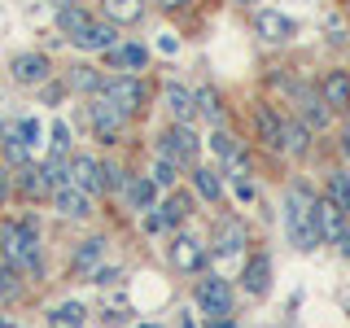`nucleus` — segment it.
<instances>
[{
  "label": "nucleus",
  "instance_id": "f257e3e1",
  "mask_svg": "<svg viewBox=\"0 0 350 328\" xmlns=\"http://www.w3.org/2000/svg\"><path fill=\"white\" fill-rule=\"evenodd\" d=\"M0 254L27 276H44V241H40L36 219H9L0 228Z\"/></svg>",
  "mask_w": 350,
  "mask_h": 328
},
{
  "label": "nucleus",
  "instance_id": "f03ea898",
  "mask_svg": "<svg viewBox=\"0 0 350 328\" xmlns=\"http://www.w3.org/2000/svg\"><path fill=\"white\" fill-rule=\"evenodd\" d=\"M315 189H306V184H289V193H284V232L298 249H315L324 245L320 241V228H315Z\"/></svg>",
  "mask_w": 350,
  "mask_h": 328
},
{
  "label": "nucleus",
  "instance_id": "7ed1b4c3",
  "mask_svg": "<svg viewBox=\"0 0 350 328\" xmlns=\"http://www.w3.org/2000/svg\"><path fill=\"white\" fill-rule=\"evenodd\" d=\"M101 96H109V101L123 109L127 118H136L140 109L149 105V83H145V79H136V74H105Z\"/></svg>",
  "mask_w": 350,
  "mask_h": 328
},
{
  "label": "nucleus",
  "instance_id": "20e7f679",
  "mask_svg": "<svg viewBox=\"0 0 350 328\" xmlns=\"http://www.w3.org/2000/svg\"><path fill=\"white\" fill-rule=\"evenodd\" d=\"M88 123H92V131H96V140H101V145H114V140L127 131L131 118H127L114 101H109V96L96 92L92 101H88Z\"/></svg>",
  "mask_w": 350,
  "mask_h": 328
},
{
  "label": "nucleus",
  "instance_id": "39448f33",
  "mask_svg": "<svg viewBox=\"0 0 350 328\" xmlns=\"http://www.w3.org/2000/svg\"><path fill=\"white\" fill-rule=\"evenodd\" d=\"M289 101H293V114L302 118L311 131H324V127H333V109L324 105V96H320V87L315 83H293V92H289Z\"/></svg>",
  "mask_w": 350,
  "mask_h": 328
},
{
  "label": "nucleus",
  "instance_id": "423d86ee",
  "mask_svg": "<svg viewBox=\"0 0 350 328\" xmlns=\"http://www.w3.org/2000/svg\"><path fill=\"white\" fill-rule=\"evenodd\" d=\"M197 149H202V140H197V131L189 127V123H175V127H167L162 131V140H158V149L153 153H162V158H171L175 167H193L197 162Z\"/></svg>",
  "mask_w": 350,
  "mask_h": 328
},
{
  "label": "nucleus",
  "instance_id": "0eeeda50",
  "mask_svg": "<svg viewBox=\"0 0 350 328\" xmlns=\"http://www.w3.org/2000/svg\"><path fill=\"white\" fill-rule=\"evenodd\" d=\"M193 298L211 320H228V315H232V284L224 276H202L197 289H193Z\"/></svg>",
  "mask_w": 350,
  "mask_h": 328
},
{
  "label": "nucleus",
  "instance_id": "6e6552de",
  "mask_svg": "<svg viewBox=\"0 0 350 328\" xmlns=\"http://www.w3.org/2000/svg\"><path fill=\"white\" fill-rule=\"evenodd\" d=\"M9 74L22 87H44L53 79V62H49V53H14L9 57Z\"/></svg>",
  "mask_w": 350,
  "mask_h": 328
},
{
  "label": "nucleus",
  "instance_id": "1a4fd4ad",
  "mask_svg": "<svg viewBox=\"0 0 350 328\" xmlns=\"http://www.w3.org/2000/svg\"><path fill=\"white\" fill-rule=\"evenodd\" d=\"M254 36L267 40V44H289L298 36V22L289 14H280V9H258L254 14Z\"/></svg>",
  "mask_w": 350,
  "mask_h": 328
},
{
  "label": "nucleus",
  "instance_id": "9d476101",
  "mask_svg": "<svg viewBox=\"0 0 350 328\" xmlns=\"http://www.w3.org/2000/svg\"><path fill=\"white\" fill-rule=\"evenodd\" d=\"M254 131H258V140H262V149H271V153H280L284 145V114L276 105H267V101H258L254 105Z\"/></svg>",
  "mask_w": 350,
  "mask_h": 328
},
{
  "label": "nucleus",
  "instance_id": "9b49d317",
  "mask_svg": "<svg viewBox=\"0 0 350 328\" xmlns=\"http://www.w3.org/2000/svg\"><path fill=\"white\" fill-rule=\"evenodd\" d=\"M250 245V228L241 223V219H219L215 223V254L219 258H232V254H241V249Z\"/></svg>",
  "mask_w": 350,
  "mask_h": 328
},
{
  "label": "nucleus",
  "instance_id": "f8f14e48",
  "mask_svg": "<svg viewBox=\"0 0 350 328\" xmlns=\"http://www.w3.org/2000/svg\"><path fill=\"white\" fill-rule=\"evenodd\" d=\"M315 87H320L324 105L333 109V114H346L350 109V70H324Z\"/></svg>",
  "mask_w": 350,
  "mask_h": 328
},
{
  "label": "nucleus",
  "instance_id": "ddd939ff",
  "mask_svg": "<svg viewBox=\"0 0 350 328\" xmlns=\"http://www.w3.org/2000/svg\"><path fill=\"white\" fill-rule=\"evenodd\" d=\"M162 105H167V114L175 118V123H193L197 118V96H193V87H184V83H167L162 87Z\"/></svg>",
  "mask_w": 350,
  "mask_h": 328
},
{
  "label": "nucleus",
  "instance_id": "4468645a",
  "mask_svg": "<svg viewBox=\"0 0 350 328\" xmlns=\"http://www.w3.org/2000/svg\"><path fill=\"white\" fill-rule=\"evenodd\" d=\"M206 258H211V254L202 249V241H197V236H184L180 232V236L171 241V262L180 271H197V276H202V271H206Z\"/></svg>",
  "mask_w": 350,
  "mask_h": 328
},
{
  "label": "nucleus",
  "instance_id": "2eb2a0df",
  "mask_svg": "<svg viewBox=\"0 0 350 328\" xmlns=\"http://www.w3.org/2000/svg\"><path fill=\"white\" fill-rule=\"evenodd\" d=\"M70 184L75 189H83V193H105V171H101V162L96 158H88V153H79V158H70Z\"/></svg>",
  "mask_w": 350,
  "mask_h": 328
},
{
  "label": "nucleus",
  "instance_id": "dca6fc26",
  "mask_svg": "<svg viewBox=\"0 0 350 328\" xmlns=\"http://www.w3.org/2000/svg\"><path fill=\"white\" fill-rule=\"evenodd\" d=\"M53 210L66 215V219H88L92 215V193L75 189V184H62V189L53 193Z\"/></svg>",
  "mask_w": 350,
  "mask_h": 328
},
{
  "label": "nucleus",
  "instance_id": "f3484780",
  "mask_svg": "<svg viewBox=\"0 0 350 328\" xmlns=\"http://www.w3.org/2000/svg\"><path fill=\"white\" fill-rule=\"evenodd\" d=\"M70 44H75L79 53H109V49L118 44V27H114V22H96V18H92V27H88L83 36H75Z\"/></svg>",
  "mask_w": 350,
  "mask_h": 328
},
{
  "label": "nucleus",
  "instance_id": "a211bd4d",
  "mask_svg": "<svg viewBox=\"0 0 350 328\" xmlns=\"http://www.w3.org/2000/svg\"><path fill=\"white\" fill-rule=\"evenodd\" d=\"M346 223H350V215L342 210V206H333L328 197H320V202H315V228H320V241H328V245H333V241L342 236Z\"/></svg>",
  "mask_w": 350,
  "mask_h": 328
},
{
  "label": "nucleus",
  "instance_id": "6ab92c4d",
  "mask_svg": "<svg viewBox=\"0 0 350 328\" xmlns=\"http://www.w3.org/2000/svg\"><path fill=\"white\" fill-rule=\"evenodd\" d=\"M241 289H245L250 298H262V293L271 289V258L267 254H254L245 262V271H241Z\"/></svg>",
  "mask_w": 350,
  "mask_h": 328
},
{
  "label": "nucleus",
  "instance_id": "aec40b11",
  "mask_svg": "<svg viewBox=\"0 0 350 328\" xmlns=\"http://www.w3.org/2000/svg\"><path fill=\"white\" fill-rule=\"evenodd\" d=\"M311 136H315V131L306 127L298 114H284V145H280V153H289V158H306V153H311Z\"/></svg>",
  "mask_w": 350,
  "mask_h": 328
},
{
  "label": "nucleus",
  "instance_id": "412c9836",
  "mask_svg": "<svg viewBox=\"0 0 350 328\" xmlns=\"http://www.w3.org/2000/svg\"><path fill=\"white\" fill-rule=\"evenodd\" d=\"M127 202H131V210H140V215H149V210H158V184L149 180V175H131V184H127Z\"/></svg>",
  "mask_w": 350,
  "mask_h": 328
},
{
  "label": "nucleus",
  "instance_id": "4be33fe9",
  "mask_svg": "<svg viewBox=\"0 0 350 328\" xmlns=\"http://www.w3.org/2000/svg\"><path fill=\"white\" fill-rule=\"evenodd\" d=\"M105 5V22L114 27H131V22L145 18V0H101Z\"/></svg>",
  "mask_w": 350,
  "mask_h": 328
},
{
  "label": "nucleus",
  "instance_id": "5701e85b",
  "mask_svg": "<svg viewBox=\"0 0 350 328\" xmlns=\"http://www.w3.org/2000/svg\"><path fill=\"white\" fill-rule=\"evenodd\" d=\"M109 62H114V70L131 74L149 62V49H140V44H114V49H109Z\"/></svg>",
  "mask_w": 350,
  "mask_h": 328
},
{
  "label": "nucleus",
  "instance_id": "b1692460",
  "mask_svg": "<svg viewBox=\"0 0 350 328\" xmlns=\"http://www.w3.org/2000/svg\"><path fill=\"white\" fill-rule=\"evenodd\" d=\"M57 27H62L66 40H75V36H83V31L92 27V14H88L83 5H66V9H57Z\"/></svg>",
  "mask_w": 350,
  "mask_h": 328
},
{
  "label": "nucleus",
  "instance_id": "393cba45",
  "mask_svg": "<svg viewBox=\"0 0 350 328\" xmlns=\"http://www.w3.org/2000/svg\"><path fill=\"white\" fill-rule=\"evenodd\" d=\"M193 184H197V197H202V202H211V206L224 202V180H219V171L193 167Z\"/></svg>",
  "mask_w": 350,
  "mask_h": 328
},
{
  "label": "nucleus",
  "instance_id": "a878e982",
  "mask_svg": "<svg viewBox=\"0 0 350 328\" xmlns=\"http://www.w3.org/2000/svg\"><path fill=\"white\" fill-rule=\"evenodd\" d=\"M324 197H328L333 206H342V210L350 215V171H346V167L328 171V180H324Z\"/></svg>",
  "mask_w": 350,
  "mask_h": 328
},
{
  "label": "nucleus",
  "instance_id": "bb28decb",
  "mask_svg": "<svg viewBox=\"0 0 350 328\" xmlns=\"http://www.w3.org/2000/svg\"><path fill=\"white\" fill-rule=\"evenodd\" d=\"M206 145H211V153H215V158H219V167H228V162H232L237 153L245 149V145H241V140L232 136V131H224V127H215L211 136H206Z\"/></svg>",
  "mask_w": 350,
  "mask_h": 328
},
{
  "label": "nucleus",
  "instance_id": "cd10ccee",
  "mask_svg": "<svg viewBox=\"0 0 350 328\" xmlns=\"http://www.w3.org/2000/svg\"><path fill=\"white\" fill-rule=\"evenodd\" d=\"M18 189L31 197V202H40V197H53V180L44 175V167H27L18 175Z\"/></svg>",
  "mask_w": 350,
  "mask_h": 328
},
{
  "label": "nucleus",
  "instance_id": "c85d7f7f",
  "mask_svg": "<svg viewBox=\"0 0 350 328\" xmlns=\"http://www.w3.org/2000/svg\"><path fill=\"white\" fill-rule=\"evenodd\" d=\"M193 96H197V114H202L206 123H211V127L224 123V96H219L215 87H197Z\"/></svg>",
  "mask_w": 350,
  "mask_h": 328
},
{
  "label": "nucleus",
  "instance_id": "c756f323",
  "mask_svg": "<svg viewBox=\"0 0 350 328\" xmlns=\"http://www.w3.org/2000/svg\"><path fill=\"white\" fill-rule=\"evenodd\" d=\"M66 83H70L75 92H88V96H96V92L105 87V74L96 70V66H75V70H70V79H66Z\"/></svg>",
  "mask_w": 350,
  "mask_h": 328
},
{
  "label": "nucleus",
  "instance_id": "7c9ffc66",
  "mask_svg": "<svg viewBox=\"0 0 350 328\" xmlns=\"http://www.w3.org/2000/svg\"><path fill=\"white\" fill-rule=\"evenodd\" d=\"M101 254H105V236H88L79 249H75V271H96V262H101Z\"/></svg>",
  "mask_w": 350,
  "mask_h": 328
},
{
  "label": "nucleus",
  "instance_id": "2f4dec72",
  "mask_svg": "<svg viewBox=\"0 0 350 328\" xmlns=\"http://www.w3.org/2000/svg\"><path fill=\"white\" fill-rule=\"evenodd\" d=\"M189 215H193V197H189V193H171V197H167V206L158 210L162 228H175L180 219H189Z\"/></svg>",
  "mask_w": 350,
  "mask_h": 328
},
{
  "label": "nucleus",
  "instance_id": "473e14b6",
  "mask_svg": "<svg viewBox=\"0 0 350 328\" xmlns=\"http://www.w3.org/2000/svg\"><path fill=\"white\" fill-rule=\"evenodd\" d=\"M22 298V271L14 262H0V302H18Z\"/></svg>",
  "mask_w": 350,
  "mask_h": 328
},
{
  "label": "nucleus",
  "instance_id": "72a5a7b5",
  "mask_svg": "<svg viewBox=\"0 0 350 328\" xmlns=\"http://www.w3.org/2000/svg\"><path fill=\"white\" fill-rule=\"evenodd\" d=\"M149 180L158 184V189H175V180H180V167H175L171 158H162V153H153V167H149Z\"/></svg>",
  "mask_w": 350,
  "mask_h": 328
},
{
  "label": "nucleus",
  "instance_id": "f704fd0d",
  "mask_svg": "<svg viewBox=\"0 0 350 328\" xmlns=\"http://www.w3.org/2000/svg\"><path fill=\"white\" fill-rule=\"evenodd\" d=\"M49 324L53 328H83V306H75V302L70 306H57V311L49 315Z\"/></svg>",
  "mask_w": 350,
  "mask_h": 328
},
{
  "label": "nucleus",
  "instance_id": "c9c22d12",
  "mask_svg": "<svg viewBox=\"0 0 350 328\" xmlns=\"http://www.w3.org/2000/svg\"><path fill=\"white\" fill-rule=\"evenodd\" d=\"M101 171H105V193H114V197H118V193H127V184H131V180H127V171L118 167V162H101Z\"/></svg>",
  "mask_w": 350,
  "mask_h": 328
},
{
  "label": "nucleus",
  "instance_id": "e433bc0d",
  "mask_svg": "<svg viewBox=\"0 0 350 328\" xmlns=\"http://www.w3.org/2000/svg\"><path fill=\"white\" fill-rule=\"evenodd\" d=\"M66 87H70V83H57V79H49V83L40 87V92H44V101H49V105H62V101H66Z\"/></svg>",
  "mask_w": 350,
  "mask_h": 328
},
{
  "label": "nucleus",
  "instance_id": "4c0bfd02",
  "mask_svg": "<svg viewBox=\"0 0 350 328\" xmlns=\"http://www.w3.org/2000/svg\"><path fill=\"white\" fill-rule=\"evenodd\" d=\"M53 153H70V127L53 123Z\"/></svg>",
  "mask_w": 350,
  "mask_h": 328
},
{
  "label": "nucleus",
  "instance_id": "58836bf2",
  "mask_svg": "<svg viewBox=\"0 0 350 328\" xmlns=\"http://www.w3.org/2000/svg\"><path fill=\"white\" fill-rule=\"evenodd\" d=\"M18 136L27 140V145H40V123H36V118H22V123H18Z\"/></svg>",
  "mask_w": 350,
  "mask_h": 328
},
{
  "label": "nucleus",
  "instance_id": "ea45409f",
  "mask_svg": "<svg viewBox=\"0 0 350 328\" xmlns=\"http://www.w3.org/2000/svg\"><path fill=\"white\" fill-rule=\"evenodd\" d=\"M333 245H337V254H342V258H350V223L342 228V236H337Z\"/></svg>",
  "mask_w": 350,
  "mask_h": 328
},
{
  "label": "nucleus",
  "instance_id": "a19ab883",
  "mask_svg": "<svg viewBox=\"0 0 350 328\" xmlns=\"http://www.w3.org/2000/svg\"><path fill=\"white\" fill-rule=\"evenodd\" d=\"M237 184V197H241V202H254V184H250V180H232Z\"/></svg>",
  "mask_w": 350,
  "mask_h": 328
},
{
  "label": "nucleus",
  "instance_id": "79ce46f5",
  "mask_svg": "<svg viewBox=\"0 0 350 328\" xmlns=\"http://www.w3.org/2000/svg\"><path fill=\"white\" fill-rule=\"evenodd\" d=\"M337 149H342V167H350V127L342 131V145H337Z\"/></svg>",
  "mask_w": 350,
  "mask_h": 328
},
{
  "label": "nucleus",
  "instance_id": "37998d69",
  "mask_svg": "<svg viewBox=\"0 0 350 328\" xmlns=\"http://www.w3.org/2000/svg\"><path fill=\"white\" fill-rule=\"evenodd\" d=\"M118 280V271H109V267H96V284H114Z\"/></svg>",
  "mask_w": 350,
  "mask_h": 328
},
{
  "label": "nucleus",
  "instance_id": "c03bdc74",
  "mask_svg": "<svg viewBox=\"0 0 350 328\" xmlns=\"http://www.w3.org/2000/svg\"><path fill=\"white\" fill-rule=\"evenodd\" d=\"M193 0H162V9H189Z\"/></svg>",
  "mask_w": 350,
  "mask_h": 328
},
{
  "label": "nucleus",
  "instance_id": "a18cd8bd",
  "mask_svg": "<svg viewBox=\"0 0 350 328\" xmlns=\"http://www.w3.org/2000/svg\"><path fill=\"white\" fill-rule=\"evenodd\" d=\"M5 197H9V175L0 171V202H5Z\"/></svg>",
  "mask_w": 350,
  "mask_h": 328
},
{
  "label": "nucleus",
  "instance_id": "49530a36",
  "mask_svg": "<svg viewBox=\"0 0 350 328\" xmlns=\"http://www.w3.org/2000/svg\"><path fill=\"white\" fill-rule=\"evenodd\" d=\"M49 5H57V9H66V5H79V0H49Z\"/></svg>",
  "mask_w": 350,
  "mask_h": 328
},
{
  "label": "nucleus",
  "instance_id": "de8ad7c7",
  "mask_svg": "<svg viewBox=\"0 0 350 328\" xmlns=\"http://www.w3.org/2000/svg\"><path fill=\"white\" fill-rule=\"evenodd\" d=\"M215 328H232V320H215Z\"/></svg>",
  "mask_w": 350,
  "mask_h": 328
},
{
  "label": "nucleus",
  "instance_id": "09e8293b",
  "mask_svg": "<svg viewBox=\"0 0 350 328\" xmlns=\"http://www.w3.org/2000/svg\"><path fill=\"white\" fill-rule=\"evenodd\" d=\"M237 5H254V0H237Z\"/></svg>",
  "mask_w": 350,
  "mask_h": 328
},
{
  "label": "nucleus",
  "instance_id": "8fccbe9b",
  "mask_svg": "<svg viewBox=\"0 0 350 328\" xmlns=\"http://www.w3.org/2000/svg\"><path fill=\"white\" fill-rule=\"evenodd\" d=\"M346 171H350V167H346Z\"/></svg>",
  "mask_w": 350,
  "mask_h": 328
}]
</instances>
